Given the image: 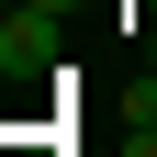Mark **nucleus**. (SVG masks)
I'll use <instances>...</instances> for the list:
<instances>
[{"label": "nucleus", "instance_id": "f257e3e1", "mask_svg": "<svg viewBox=\"0 0 157 157\" xmlns=\"http://www.w3.org/2000/svg\"><path fill=\"white\" fill-rule=\"evenodd\" d=\"M56 45H67V34H56V11H11V23H0V78L56 67Z\"/></svg>", "mask_w": 157, "mask_h": 157}]
</instances>
